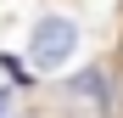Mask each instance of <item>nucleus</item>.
I'll use <instances>...</instances> for the list:
<instances>
[{
  "instance_id": "nucleus-1",
  "label": "nucleus",
  "mask_w": 123,
  "mask_h": 118,
  "mask_svg": "<svg viewBox=\"0 0 123 118\" xmlns=\"http://www.w3.org/2000/svg\"><path fill=\"white\" fill-rule=\"evenodd\" d=\"M73 51H78V28L67 23V17H39V23H34V34H28V56H34L39 73H56Z\"/></svg>"
},
{
  "instance_id": "nucleus-2",
  "label": "nucleus",
  "mask_w": 123,
  "mask_h": 118,
  "mask_svg": "<svg viewBox=\"0 0 123 118\" xmlns=\"http://www.w3.org/2000/svg\"><path fill=\"white\" fill-rule=\"evenodd\" d=\"M67 107L78 112V118H112V68H101V62H90L84 73H73L67 79Z\"/></svg>"
},
{
  "instance_id": "nucleus-3",
  "label": "nucleus",
  "mask_w": 123,
  "mask_h": 118,
  "mask_svg": "<svg viewBox=\"0 0 123 118\" xmlns=\"http://www.w3.org/2000/svg\"><path fill=\"white\" fill-rule=\"evenodd\" d=\"M0 118H34V112L17 107V101H11V90H0Z\"/></svg>"
},
{
  "instance_id": "nucleus-4",
  "label": "nucleus",
  "mask_w": 123,
  "mask_h": 118,
  "mask_svg": "<svg viewBox=\"0 0 123 118\" xmlns=\"http://www.w3.org/2000/svg\"><path fill=\"white\" fill-rule=\"evenodd\" d=\"M0 68H6V73L17 79V84H28V79H34V73H23V62H17V56H0Z\"/></svg>"
}]
</instances>
